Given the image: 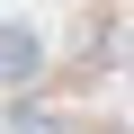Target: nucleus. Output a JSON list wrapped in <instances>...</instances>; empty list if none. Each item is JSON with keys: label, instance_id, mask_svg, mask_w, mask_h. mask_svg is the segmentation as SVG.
I'll use <instances>...</instances> for the list:
<instances>
[{"label": "nucleus", "instance_id": "obj_1", "mask_svg": "<svg viewBox=\"0 0 134 134\" xmlns=\"http://www.w3.org/2000/svg\"><path fill=\"white\" fill-rule=\"evenodd\" d=\"M45 72V45L27 36V27H9V18H0V90H27Z\"/></svg>", "mask_w": 134, "mask_h": 134}]
</instances>
